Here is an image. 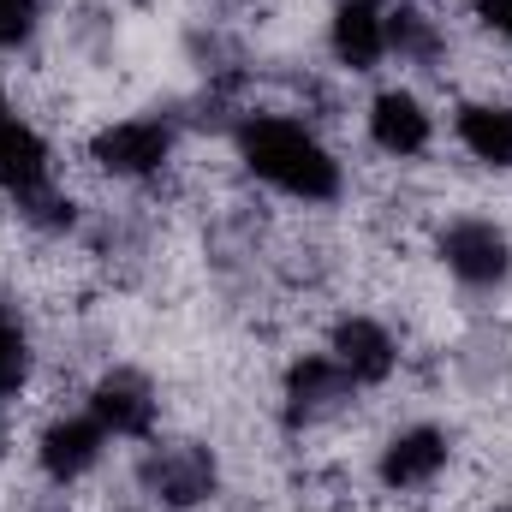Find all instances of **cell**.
<instances>
[{
    "instance_id": "cell-1",
    "label": "cell",
    "mask_w": 512,
    "mask_h": 512,
    "mask_svg": "<svg viewBox=\"0 0 512 512\" xmlns=\"http://www.w3.org/2000/svg\"><path fill=\"white\" fill-rule=\"evenodd\" d=\"M239 161L292 203H334L346 185V173L322 149V137L286 114H245L239 120Z\"/></svg>"
},
{
    "instance_id": "cell-2",
    "label": "cell",
    "mask_w": 512,
    "mask_h": 512,
    "mask_svg": "<svg viewBox=\"0 0 512 512\" xmlns=\"http://www.w3.org/2000/svg\"><path fill=\"white\" fill-rule=\"evenodd\" d=\"M441 262H447V274L465 280L471 292H489V286H501L512 274V239L495 221L465 215V221H453V227L441 233Z\"/></svg>"
},
{
    "instance_id": "cell-3",
    "label": "cell",
    "mask_w": 512,
    "mask_h": 512,
    "mask_svg": "<svg viewBox=\"0 0 512 512\" xmlns=\"http://www.w3.org/2000/svg\"><path fill=\"white\" fill-rule=\"evenodd\" d=\"M167 155H173V126L167 120H114L90 143V161L114 179H149V173L167 167Z\"/></svg>"
},
{
    "instance_id": "cell-4",
    "label": "cell",
    "mask_w": 512,
    "mask_h": 512,
    "mask_svg": "<svg viewBox=\"0 0 512 512\" xmlns=\"http://www.w3.org/2000/svg\"><path fill=\"white\" fill-rule=\"evenodd\" d=\"M143 489L161 501V507H197L215 495V453L197 447V441H179V447H155L143 465H137Z\"/></svg>"
},
{
    "instance_id": "cell-5",
    "label": "cell",
    "mask_w": 512,
    "mask_h": 512,
    "mask_svg": "<svg viewBox=\"0 0 512 512\" xmlns=\"http://www.w3.org/2000/svg\"><path fill=\"white\" fill-rule=\"evenodd\" d=\"M0 191L18 209L48 191V143L30 131V120L12 102H0Z\"/></svg>"
},
{
    "instance_id": "cell-6",
    "label": "cell",
    "mask_w": 512,
    "mask_h": 512,
    "mask_svg": "<svg viewBox=\"0 0 512 512\" xmlns=\"http://www.w3.org/2000/svg\"><path fill=\"white\" fill-rule=\"evenodd\" d=\"M102 447H108V429H102L96 417H60V423L42 429L36 465H42L48 483L66 489V483H78V477H90V471L102 465Z\"/></svg>"
},
{
    "instance_id": "cell-7",
    "label": "cell",
    "mask_w": 512,
    "mask_h": 512,
    "mask_svg": "<svg viewBox=\"0 0 512 512\" xmlns=\"http://www.w3.org/2000/svg\"><path fill=\"white\" fill-rule=\"evenodd\" d=\"M155 411H161V399H155V387L143 382L137 370H114L90 393V417L108 435H120V441H143L155 429Z\"/></svg>"
},
{
    "instance_id": "cell-8",
    "label": "cell",
    "mask_w": 512,
    "mask_h": 512,
    "mask_svg": "<svg viewBox=\"0 0 512 512\" xmlns=\"http://www.w3.org/2000/svg\"><path fill=\"white\" fill-rule=\"evenodd\" d=\"M447 459H453V441L441 429H429V423H411L382 447L376 471H382L387 489H423V483H435L447 471Z\"/></svg>"
},
{
    "instance_id": "cell-9",
    "label": "cell",
    "mask_w": 512,
    "mask_h": 512,
    "mask_svg": "<svg viewBox=\"0 0 512 512\" xmlns=\"http://www.w3.org/2000/svg\"><path fill=\"white\" fill-rule=\"evenodd\" d=\"M352 399V376L334 358H298L286 370V423H316L334 417Z\"/></svg>"
},
{
    "instance_id": "cell-10",
    "label": "cell",
    "mask_w": 512,
    "mask_h": 512,
    "mask_svg": "<svg viewBox=\"0 0 512 512\" xmlns=\"http://www.w3.org/2000/svg\"><path fill=\"white\" fill-rule=\"evenodd\" d=\"M334 364L352 376V387H376L387 382L393 370H399V346H393V334H387L382 322H370V316H346L340 328H334Z\"/></svg>"
},
{
    "instance_id": "cell-11",
    "label": "cell",
    "mask_w": 512,
    "mask_h": 512,
    "mask_svg": "<svg viewBox=\"0 0 512 512\" xmlns=\"http://www.w3.org/2000/svg\"><path fill=\"white\" fill-rule=\"evenodd\" d=\"M429 114H423V102L411 96V90H382L376 102H370V137H376V149L393 155V161H411V155H423L429 149Z\"/></svg>"
},
{
    "instance_id": "cell-12",
    "label": "cell",
    "mask_w": 512,
    "mask_h": 512,
    "mask_svg": "<svg viewBox=\"0 0 512 512\" xmlns=\"http://www.w3.org/2000/svg\"><path fill=\"white\" fill-rule=\"evenodd\" d=\"M328 48H334V60H340L346 72H370V66H382L387 18L370 6V0H346V6L334 12V24H328Z\"/></svg>"
},
{
    "instance_id": "cell-13",
    "label": "cell",
    "mask_w": 512,
    "mask_h": 512,
    "mask_svg": "<svg viewBox=\"0 0 512 512\" xmlns=\"http://www.w3.org/2000/svg\"><path fill=\"white\" fill-rule=\"evenodd\" d=\"M459 143L489 161V167H512V108L507 102H471L459 108Z\"/></svg>"
},
{
    "instance_id": "cell-14",
    "label": "cell",
    "mask_w": 512,
    "mask_h": 512,
    "mask_svg": "<svg viewBox=\"0 0 512 512\" xmlns=\"http://www.w3.org/2000/svg\"><path fill=\"white\" fill-rule=\"evenodd\" d=\"M387 48H393L399 60H411V66H441V60H447L441 24H435L429 12H411V6H399V12L387 18Z\"/></svg>"
},
{
    "instance_id": "cell-15",
    "label": "cell",
    "mask_w": 512,
    "mask_h": 512,
    "mask_svg": "<svg viewBox=\"0 0 512 512\" xmlns=\"http://www.w3.org/2000/svg\"><path fill=\"white\" fill-rule=\"evenodd\" d=\"M24 370H30V352H24V328L18 316L0 304V399H12L24 387Z\"/></svg>"
},
{
    "instance_id": "cell-16",
    "label": "cell",
    "mask_w": 512,
    "mask_h": 512,
    "mask_svg": "<svg viewBox=\"0 0 512 512\" xmlns=\"http://www.w3.org/2000/svg\"><path fill=\"white\" fill-rule=\"evenodd\" d=\"M30 30H36V0H0V48L30 42Z\"/></svg>"
},
{
    "instance_id": "cell-17",
    "label": "cell",
    "mask_w": 512,
    "mask_h": 512,
    "mask_svg": "<svg viewBox=\"0 0 512 512\" xmlns=\"http://www.w3.org/2000/svg\"><path fill=\"white\" fill-rule=\"evenodd\" d=\"M477 18L512 48V0H477Z\"/></svg>"
},
{
    "instance_id": "cell-18",
    "label": "cell",
    "mask_w": 512,
    "mask_h": 512,
    "mask_svg": "<svg viewBox=\"0 0 512 512\" xmlns=\"http://www.w3.org/2000/svg\"><path fill=\"white\" fill-rule=\"evenodd\" d=\"M370 6H376V0H370Z\"/></svg>"
}]
</instances>
